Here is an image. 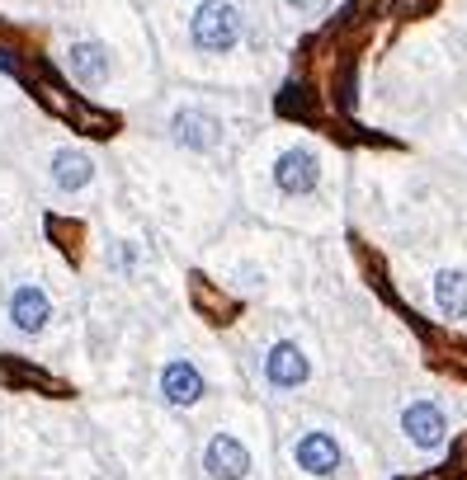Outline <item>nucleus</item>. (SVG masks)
<instances>
[{
  "mask_svg": "<svg viewBox=\"0 0 467 480\" xmlns=\"http://www.w3.org/2000/svg\"><path fill=\"white\" fill-rule=\"evenodd\" d=\"M67 66L80 85H104L109 80V47L104 43H76L67 52Z\"/></svg>",
  "mask_w": 467,
  "mask_h": 480,
  "instance_id": "1a4fd4ad",
  "label": "nucleus"
},
{
  "mask_svg": "<svg viewBox=\"0 0 467 480\" xmlns=\"http://www.w3.org/2000/svg\"><path fill=\"white\" fill-rule=\"evenodd\" d=\"M189 38L199 52H232L241 43V10L232 0H199L189 15Z\"/></svg>",
  "mask_w": 467,
  "mask_h": 480,
  "instance_id": "f257e3e1",
  "label": "nucleus"
},
{
  "mask_svg": "<svg viewBox=\"0 0 467 480\" xmlns=\"http://www.w3.org/2000/svg\"><path fill=\"white\" fill-rule=\"evenodd\" d=\"M293 457L302 471H312V475H336L340 471V443L331 434H302L297 447H293Z\"/></svg>",
  "mask_w": 467,
  "mask_h": 480,
  "instance_id": "0eeeda50",
  "label": "nucleus"
},
{
  "mask_svg": "<svg viewBox=\"0 0 467 480\" xmlns=\"http://www.w3.org/2000/svg\"><path fill=\"white\" fill-rule=\"evenodd\" d=\"M420 480H430V475H420Z\"/></svg>",
  "mask_w": 467,
  "mask_h": 480,
  "instance_id": "dca6fc26",
  "label": "nucleus"
},
{
  "mask_svg": "<svg viewBox=\"0 0 467 480\" xmlns=\"http://www.w3.org/2000/svg\"><path fill=\"white\" fill-rule=\"evenodd\" d=\"M401 429H406V438L416 443V447H425V452H434V447H444V438H449V424H444V410L439 405H430V401H416L406 414H401Z\"/></svg>",
  "mask_w": 467,
  "mask_h": 480,
  "instance_id": "39448f33",
  "label": "nucleus"
},
{
  "mask_svg": "<svg viewBox=\"0 0 467 480\" xmlns=\"http://www.w3.org/2000/svg\"><path fill=\"white\" fill-rule=\"evenodd\" d=\"M90 175H95V165L80 151H57V160H52V179H57V189H86Z\"/></svg>",
  "mask_w": 467,
  "mask_h": 480,
  "instance_id": "ddd939ff",
  "label": "nucleus"
},
{
  "mask_svg": "<svg viewBox=\"0 0 467 480\" xmlns=\"http://www.w3.org/2000/svg\"><path fill=\"white\" fill-rule=\"evenodd\" d=\"M171 137L180 141L184 151H213L217 141H223V123H217V113L189 104V108H180V113H175Z\"/></svg>",
  "mask_w": 467,
  "mask_h": 480,
  "instance_id": "20e7f679",
  "label": "nucleus"
},
{
  "mask_svg": "<svg viewBox=\"0 0 467 480\" xmlns=\"http://www.w3.org/2000/svg\"><path fill=\"white\" fill-rule=\"evenodd\" d=\"M47 316H52V301H47L38 288H19V292L10 297V321H15L24 334H38V330L47 325Z\"/></svg>",
  "mask_w": 467,
  "mask_h": 480,
  "instance_id": "9d476101",
  "label": "nucleus"
},
{
  "mask_svg": "<svg viewBox=\"0 0 467 480\" xmlns=\"http://www.w3.org/2000/svg\"><path fill=\"white\" fill-rule=\"evenodd\" d=\"M114 264H119V269H132V264H137V250H132V245H119V250H114Z\"/></svg>",
  "mask_w": 467,
  "mask_h": 480,
  "instance_id": "4468645a",
  "label": "nucleus"
},
{
  "mask_svg": "<svg viewBox=\"0 0 467 480\" xmlns=\"http://www.w3.org/2000/svg\"><path fill=\"white\" fill-rule=\"evenodd\" d=\"M434 306L444 316H467V273L458 269H444L434 278Z\"/></svg>",
  "mask_w": 467,
  "mask_h": 480,
  "instance_id": "9b49d317",
  "label": "nucleus"
},
{
  "mask_svg": "<svg viewBox=\"0 0 467 480\" xmlns=\"http://www.w3.org/2000/svg\"><path fill=\"white\" fill-rule=\"evenodd\" d=\"M293 10H317V0H288Z\"/></svg>",
  "mask_w": 467,
  "mask_h": 480,
  "instance_id": "2eb2a0df",
  "label": "nucleus"
},
{
  "mask_svg": "<svg viewBox=\"0 0 467 480\" xmlns=\"http://www.w3.org/2000/svg\"><path fill=\"white\" fill-rule=\"evenodd\" d=\"M161 391H166V401H171V405H194L199 395L208 391V382L199 377V367H194V363L175 358V363H166V373H161Z\"/></svg>",
  "mask_w": 467,
  "mask_h": 480,
  "instance_id": "6e6552de",
  "label": "nucleus"
},
{
  "mask_svg": "<svg viewBox=\"0 0 467 480\" xmlns=\"http://www.w3.org/2000/svg\"><path fill=\"white\" fill-rule=\"evenodd\" d=\"M307 377H312V363H307V353H302L293 339H279V344L265 349V382L274 391H293Z\"/></svg>",
  "mask_w": 467,
  "mask_h": 480,
  "instance_id": "f03ea898",
  "label": "nucleus"
},
{
  "mask_svg": "<svg viewBox=\"0 0 467 480\" xmlns=\"http://www.w3.org/2000/svg\"><path fill=\"white\" fill-rule=\"evenodd\" d=\"M274 184H279V193L288 198H302V193H312L321 184V165L307 147H288L279 160H274Z\"/></svg>",
  "mask_w": 467,
  "mask_h": 480,
  "instance_id": "7ed1b4c3",
  "label": "nucleus"
},
{
  "mask_svg": "<svg viewBox=\"0 0 467 480\" xmlns=\"http://www.w3.org/2000/svg\"><path fill=\"white\" fill-rule=\"evenodd\" d=\"M203 466L213 480H245V471H251V457H245V447L232 438V434H217L203 452Z\"/></svg>",
  "mask_w": 467,
  "mask_h": 480,
  "instance_id": "423d86ee",
  "label": "nucleus"
},
{
  "mask_svg": "<svg viewBox=\"0 0 467 480\" xmlns=\"http://www.w3.org/2000/svg\"><path fill=\"white\" fill-rule=\"evenodd\" d=\"M0 382L5 386H38L47 395H62V382H52L47 373H38V367L19 363V358H0Z\"/></svg>",
  "mask_w": 467,
  "mask_h": 480,
  "instance_id": "f8f14e48",
  "label": "nucleus"
}]
</instances>
